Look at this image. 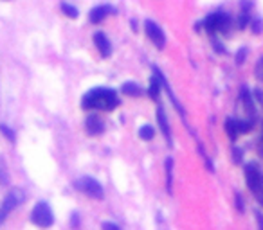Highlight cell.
Segmentation results:
<instances>
[{
    "label": "cell",
    "instance_id": "obj_1",
    "mask_svg": "<svg viewBox=\"0 0 263 230\" xmlns=\"http://www.w3.org/2000/svg\"><path fill=\"white\" fill-rule=\"evenodd\" d=\"M81 106L85 110H101V112H112L119 106V97L117 92L106 86L92 88L83 95Z\"/></svg>",
    "mask_w": 263,
    "mask_h": 230
},
{
    "label": "cell",
    "instance_id": "obj_2",
    "mask_svg": "<svg viewBox=\"0 0 263 230\" xmlns=\"http://www.w3.org/2000/svg\"><path fill=\"white\" fill-rule=\"evenodd\" d=\"M202 26L207 32H227L232 26V18L224 11H215L202 20Z\"/></svg>",
    "mask_w": 263,
    "mask_h": 230
},
{
    "label": "cell",
    "instance_id": "obj_3",
    "mask_svg": "<svg viewBox=\"0 0 263 230\" xmlns=\"http://www.w3.org/2000/svg\"><path fill=\"white\" fill-rule=\"evenodd\" d=\"M31 220L34 225L42 227V229H47V227H51L54 223L53 209H51L45 201H40V203H36L34 205V209H33Z\"/></svg>",
    "mask_w": 263,
    "mask_h": 230
},
{
    "label": "cell",
    "instance_id": "obj_4",
    "mask_svg": "<svg viewBox=\"0 0 263 230\" xmlns=\"http://www.w3.org/2000/svg\"><path fill=\"white\" fill-rule=\"evenodd\" d=\"M76 189L94 200H101L103 196H105L103 185L92 176H83V178H79V180H76Z\"/></svg>",
    "mask_w": 263,
    "mask_h": 230
},
{
    "label": "cell",
    "instance_id": "obj_5",
    "mask_svg": "<svg viewBox=\"0 0 263 230\" xmlns=\"http://www.w3.org/2000/svg\"><path fill=\"white\" fill-rule=\"evenodd\" d=\"M262 180H263L262 169H260L258 166H256V164H253V162L247 164V166H245V182H247L249 191H251L253 194L258 191Z\"/></svg>",
    "mask_w": 263,
    "mask_h": 230
},
{
    "label": "cell",
    "instance_id": "obj_6",
    "mask_svg": "<svg viewBox=\"0 0 263 230\" xmlns=\"http://www.w3.org/2000/svg\"><path fill=\"white\" fill-rule=\"evenodd\" d=\"M144 29H146V34L153 42V45L157 49H164V45H166V36H164V31L161 29V26L155 24L153 20H146L144 22Z\"/></svg>",
    "mask_w": 263,
    "mask_h": 230
},
{
    "label": "cell",
    "instance_id": "obj_7",
    "mask_svg": "<svg viewBox=\"0 0 263 230\" xmlns=\"http://www.w3.org/2000/svg\"><path fill=\"white\" fill-rule=\"evenodd\" d=\"M157 122H159V128L163 131L164 139L168 142V146H173V137H171V128H169V120L166 117V112H164L163 106H159L157 108Z\"/></svg>",
    "mask_w": 263,
    "mask_h": 230
},
{
    "label": "cell",
    "instance_id": "obj_8",
    "mask_svg": "<svg viewBox=\"0 0 263 230\" xmlns=\"http://www.w3.org/2000/svg\"><path fill=\"white\" fill-rule=\"evenodd\" d=\"M85 128H87V133L89 135H101L105 131V122L101 119L99 115L90 114L85 120Z\"/></svg>",
    "mask_w": 263,
    "mask_h": 230
},
{
    "label": "cell",
    "instance_id": "obj_9",
    "mask_svg": "<svg viewBox=\"0 0 263 230\" xmlns=\"http://www.w3.org/2000/svg\"><path fill=\"white\" fill-rule=\"evenodd\" d=\"M94 43H96V47H98V51H99V54L103 58L112 56V43H110V40H108V36H106L105 32H96Z\"/></svg>",
    "mask_w": 263,
    "mask_h": 230
},
{
    "label": "cell",
    "instance_id": "obj_10",
    "mask_svg": "<svg viewBox=\"0 0 263 230\" xmlns=\"http://www.w3.org/2000/svg\"><path fill=\"white\" fill-rule=\"evenodd\" d=\"M240 97H242L243 108H245L247 115L254 117V115H256V106H254V95H253V92H251L247 86H243L242 92H240Z\"/></svg>",
    "mask_w": 263,
    "mask_h": 230
},
{
    "label": "cell",
    "instance_id": "obj_11",
    "mask_svg": "<svg viewBox=\"0 0 263 230\" xmlns=\"http://www.w3.org/2000/svg\"><path fill=\"white\" fill-rule=\"evenodd\" d=\"M112 11H114V9H112L110 5H98V7H94V9L90 11L89 18H90V22H92V24H101V22L106 18V15H108V13H112Z\"/></svg>",
    "mask_w": 263,
    "mask_h": 230
},
{
    "label": "cell",
    "instance_id": "obj_12",
    "mask_svg": "<svg viewBox=\"0 0 263 230\" xmlns=\"http://www.w3.org/2000/svg\"><path fill=\"white\" fill-rule=\"evenodd\" d=\"M121 92L125 95H130V97H141V95H144L142 86L139 83H135V81H127V83H123Z\"/></svg>",
    "mask_w": 263,
    "mask_h": 230
},
{
    "label": "cell",
    "instance_id": "obj_13",
    "mask_svg": "<svg viewBox=\"0 0 263 230\" xmlns=\"http://www.w3.org/2000/svg\"><path fill=\"white\" fill-rule=\"evenodd\" d=\"M173 168H175L173 158L168 157L164 160V171H166V187H168L169 194L173 193Z\"/></svg>",
    "mask_w": 263,
    "mask_h": 230
},
{
    "label": "cell",
    "instance_id": "obj_14",
    "mask_svg": "<svg viewBox=\"0 0 263 230\" xmlns=\"http://www.w3.org/2000/svg\"><path fill=\"white\" fill-rule=\"evenodd\" d=\"M161 90H163V85H161V79L153 74L152 79H150V85H148V95L152 97L153 101H159L161 97Z\"/></svg>",
    "mask_w": 263,
    "mask_h": 230
},
{
    "label": "cell",
    "instance_id": "obj_15",
    "mask_svg": "<svg viewBox=\"0 0 263 230\" xmlns=\"http://www.w3.org/2000/svg\"><path fill=\"white\" fill-rule=\"evenodd\" d=\"M226 133L232 142H236L240 131H238V119H227L226 120Z\"/></svg>",
    "mask_w": 263,
    "mask_h": 230
},
{
    "label": "cell",
    "instance_id": "obj_16",
    "mask_svg": "<svg viewBox=\"0 0 263 230\" xmlns=\"http://www.w3.org/2000/svg\"><path fill=\"white\" fill-rule=\"evenodd\" d=\"M139 137H141L142 141H152L153 137H155V128L152 124H144L139 128Z\"/></svg>",
    "mask_w": 263,
    "mask_h": 230
},
{
    "label": "cell",
    "instance_id": "obj_17",
    "mask_svg": "<svg viewBox=\"0 0 263 230\" xmlns=\"http://www.w3.org/2000/svg\"><path fill=\"white\" fill-rule=\"evenodd\" d=\"M62 11H64V15H67L68 18H78V16H79L78 7H74L72 4H67V2H64V4H62Z\"/></svg>",
    "mask_w": 263,
    "mask_h": 230
},
{
    "label": "cell",
    "instance_id": "obj_18",
    "mask_svg": "<svg viewBox=\"0 0 263 230\" xmlns=\"http://www.w3.org/2000/svg\"><path fill=\"white\" fill-rule=\"evenodd\" d=\"M243 158V151L240 146H234L232 147V160H234V164H240Z\"/></svg>",
    "mask_w": 263,
    "mask_h": 230
},
{
    "label": "cell",
    "instance_id": "obj_19",
    "mask_svg": "<svg viewBox=\"0 0 263 230\" xmlns=\"http://www.w3.org/2000/svg\"><path fill=\"white\" fill-rule=\"evenodd\" d=\"M247 24H251V15L242 13V15H240V20H238V26H240V29H245Z\"/></svg>",
    "mask_w": 263,
    "mask_h": 230
},
{
    "label": "cell",
    "instance_id": "obj_20",
    "mask_svg": "<svg viewBox=\"0 0 263 230\" xmlns=\"http://www.w3.org/2000/svg\"><path fill=\"white\" fill-rule=\"evenodd\" d=\"M251 29L254 34H260L263 31V22L262 20H251Z\"/></svg>",
    "mask_w": 263,
    "mask_h": 230
},
{
    "label": "cell",
    "instance_id": "obj_21",
    "mask_svg": "<svg viewBox=\"0 0 263 230\" xmlns=\"http://www.w3.org/2000/svg\"><path fill=\"white\" fill-rule=\"evenodd\" d=\"M245 58H247V49L242 47V49H240V51L236 53V58H234V59H236L238 65H242V63L245 61Z\"/></svg>",
    "mask_w": 263,
    "mask_h": 230
},
{
    "label": "cell",
    "instance_id": "obj_22",
    "mask_svg": "<svg viewBox=\"0 0 263 230\" xmlns=\"http://www.w3.org/2000/svg\"><path fill=\"white\" fill-rule=\"evenodd\" d=\"M256 78H258L260 81H263V56L260 58V61L256 63Z\"/></svg>",
    "mask_w": 263,
    "mask_h": 230
},
{
    "label": "cell",
    "instance_id": "obj_23",
    "mask_svg": "<svg viewBox=\"0 0 263 230\" xmlns=\"http://www.w3.org/2000/svg\"><path fill=\"white\" fill-rule=\"evenodd\" d=\"M0 131H2V133H4V135L7 137V139H9L11 142L15 141V133H13V131H11L9 128H7V126H5V124L0 126Z\"/></svg>",
    "mask_w": 263,
    "mask_h": 230
},
{
    "label": "cell",
    "instance_id": "obj_24",
    "mask_svg": "<svg viewBox=\"0 0 263 230\" xmlns=\"http://www.w3.org/2000/svg\"><path fill=\"white\" fill-rule=\"evenodd\" d=\"M234 205H236V209L240 210V212H243V198L240 193L234 194Z\"/></svg>",
    "mask_w": 263,
    "mask_h": 230
},
{
    "label": "cell",
    "instance_id": "obj_25",
    "mask_svg": "<svg viewBox=\"0 0 263 230\" xmlns=\"http://www.w3.org/2000/svg\"><path fill=\"white\" fill-rule=\"evenodd\" d=\"M254 196H256V200H258V203L263 207V180H262V183H260V187H258V191L254 193Z\"/></svg>",
    "mask_w": 263,
    "mask_h": 230
},
{
    "label": "cell",
    "instance_id": "obj_26",
    "mask_svg": "<svg viewBox=\"0 0 263 230\" xmlns=\"http://www.w3.org/2000/svg\"><path fill=\"white\" fill-rule=\"evenodd\" d=\"M101 229H103V230H121V227L116 225V223H112V221H105Z\"/></svg>",
    "mask_w": 263,
    "mask_h": 230
},
{
    "label": "cell",
    "instance_id": "obj_27",
    "mask_svg": "<svg viewBox=\"0 0 263 230\" xmlns=\"http://www.w3.org/2000/svg\"><path fill=\"white\" fill-rule=\"evenodd\" d=\"M0 182H2V183H7V174H5L4 162H0Z\"/></svg>",
    "mask_w": 263,
    "mask_h": 230
},
{
    "label": "cell",
    "instance_id": "obj_28",
    "mask_svg": "<svg viewBox=\"0 0 263 230\" xmlns=\"http://www.w3.org/2000/svg\"><path fill=\"white\" fill-rule=\"evenodd\" d=\"M253 7H254V4H253V2H242V13H247V15H249V11H251V9H253Z\"/></svg>",
    "mask_w": 263,
    "mask_h": 230
},
{
    "label": "cell",
    "instance_id": "obj_29",
    "mask_svg": "<svg viewBox=\"0 0 263 230\" xmlns=\"http://www.w3.org/2000/svg\"><path fill=\"white\" fill-rule=\"evenodd\" d=\"M7 214H9V210H5L4 207H0V225L4 223V220L7 218Z\"/></svg>",
    "mask_w": 263,
    "mask_h": 230
},
{
    "label": "cell",
    "instance_id": "obj_30",
    "mask_svg": "<svg viewBox=\"0 0 263 230\" xmlns=\"http://www.w3.org/2000/svg\"><path fill=\"white\" fill-rule=\"evenodd\" d=\"M256 220H258L260 230H263V214H262V212H256Z\"/></svg>",
    "mask_w": 263,
    "mask_h": 230
},
{
    "label": "cell",
    "instance_id": "obj_31",
    "mask_svg": "<svg viewBox=\"0 0 263 230\" xmlns=\"http://www.w3.org/2000/svg\"><path fill=\"white\" fill-rule=\"evenodd\" d=\"M213 45H215V49L218 51V53H226V49L220 47V42H218V40H213Z\"/></svg>",
    "mask_w": 263,
    "mask_h": 230
},
{
    "label": "cell",
    "instance_id": "obj_32",
    "mask_svg": "<svg viewBox=\"0 0 263 230\" xmlns=\"http://www.w3.org/2000/svg\"><path fill=\"white\" fill-rule=\"evenodd\" d=\"M253 95H256V97H258V101H260V103H263V92H262V90H254V94Z\"/></svg>",
    "mask_w": 263,
    "mask_h": 230
},
{
    "label": "cell",
    "instance_id": "obj_33",
    "mask_svg": "<svg viewBox=\"0 0 263 230\" xmlns=\"http://www.w3.org/2000/svg\"><path fill=\"white\" fill-rule=\"evenodd\" d=\"M262 137H263V135H262Z\"/></svg>",
    "mask_w": 263,
    "mask_h": 230
}]
</instances>
